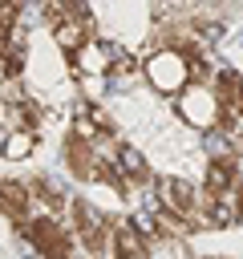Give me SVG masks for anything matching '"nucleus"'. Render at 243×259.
<instances>
[{
    "label": "nucleus",
    "mask_w": 243,
    "mask_h": 259,
    "mask_svg": "<svg viewBox=\"0 0 243 259\" xmlns=\"http://www.w3.org/2000/svg\"><path fill=\"white\" fill-rule=\"evenodd\" d=\"M138 73H142V61H138L134 53H122V49H117V53H113V65H109V77H113V81H134Z\"/></svg>",
    "instance_id": "9b49d317"
},
{
    "label": "nucleus",
    "mask_w": 243,
    "mask_h": 259,
    "mask_svg": "<svg viewBox=\"0 0 243 259\" xmlns=\"http://www.w3.org/2000/svg\"><path fill=\"white\" fill-rule=\"evenodd\" d=\"M142 77L150 81L154 93H166V97H178L182 89H190V57L174 45H162V49H150V57L142 61Z\"/></svg>",
    "instance_id": "f257e3e1"
},
{
    "label": "nucleus",
    "mask_w": 243,
    "mask_h": 259,
    "mask_svg": "<svg viewBox=\"0 0 243 259\" xmlns=\"http://www.w3.org/2000/svg\"><path fill=\"white\" fill-rule=\"evenodd\" d=\"M235 182H239V158H211L207 162V174H202V194L207 198L231 194Z\"/></svg>",
    "instance_id": "1a4fd4ad"
},
{
    "label": "nucleus",
    "mask_w": 243,
    "mask_h": 259,
    "mask_svg": "<svg viewBox=\"0 0 243 259\" xmlns=\"http://www.w3.org/2000/svg\"><path fill=\"white\" fill-rule=\"evenodd\" d=\"M113 166H117V174H122V186L130 190V186H146V182H154V170H150V162L142 158V150H134L130 142H117L113 146Z\"/></svg>",
    "instance_id": "6e6552de"
},
{
    "label": "nucleus",
    "mask_w": 243,
    "mask_h": 259,
    "mask_svg": "<svg viewBox=\"0 0 243 259\" xmlns=\"http://www.w3.org/2000/svg\"><path fill=\"white\" fill-rule=\"evenodd\" d=\"M231 198H235V206H239V214H243V174H239V182H235V190H231Z\"/></svg>",
    "instance_id": "f8f14e48"
},
{
    "label": "nucleus",
    "mask_w": 243,
    "mask_h": 259,
    "mask_svg": "<svg viewBox=\"0 0 243 259\" xmlns=\"http://www.w3.org/2000/svg\"><path fill=\"white\" fill-rule=\"evenodd\" d=\"M36 142H40V134L8 130V138H4V146H0V158H8V162H24V158L36 150Z\"/></svg>",
    "instance_id": "9d476101"
},
{
    "label": "nucleus",
    "mask_w": 243,
    "mask_h": 259,
    "mask_svg": "<svg viewBox=\"0 0 243 259\" xmlns=\"http://www.w3.org/2000/svg\"><path fill=\"white\" fill-rule=\"evenodd\" d=\"M202 259H223V255H202Z\"/></svg>",
    "instance_id": "4468645a"
},
{
    "label": "nucleus",
    "mask_w": 243,
    "mask_h": 259,
    "mask_svg": "<svg viewBox=\"0 0 243 259\" xmlns=\"http://www.w3.org/2000/svg\"><path fill=\"white\" fill-rule=\"evenodd\" d=\"M154 202L162 210H170L174 219H182V223H202V210H207L202 186H194L186 178H174V174H166V178L154 182Z\"/></svg>",
    "instance_id": "7ed1b4c3"
},
{
    "label": "nucleus",
    "mask_w": 243,
    "mask_h": 259,
    "mask_svg": "<svg viewBox=\"0 0 243 259\" xmlns=\"http://www.w3.org/2000/svg\"><path fill=\"white\" fill-rule=\"evenodd\" d=\"M0 214L8 223H16V227H24L32 219V190H28V182L0 178Z\"/></svg>",
    "instance_id": "0eeeda50"
},
{
    "label": "nucleus",
    "mask_w": 243,
    "mask_h": 259,
    "mask_svg": "<svg viewBox=\"0 0 243 259\" xmlns=\"http://www.w3.org/2000/svg\"><path fill=\"white\" fill-rule=\"evenodd\" d=\"M69 227H73L77 247H81L89 259L109 255V227H105L101 210H97L89 198H69Z\"/></svg>",
    "instance_id": "39448f33"
},
{
    "label": "nucleus",
    "mask_w": 243,
    "mask_h": 259,
    "mask_svg": "<svg viewBox=\"0 0 243 259\" xmlns=\"http://www.w3.org/2000/svg\"><path fill=\"white\" fill-rule=\"evenodd\" d=\"M174 109H178V117H182L190 130H202V134H215V130L227 125V109H223V101H219V93H215L211 85H190V89H182V93L174 97Z\"/></svg>",
    "instance_id": "f03ea898"
},
{
    "label": "nucleus",
    "mask_w": 243,
    "mask_h": 259,
    "mask_svg": "<svg viewBox=\"0 0 243 259\" xmlns=\"http://www.w3.org/2000/svg\"><path fill=\"white\" fill-rule=\"evenodd\" d=\"M4 138H8V130H0V146H4Z\"/></svg>",
    "instance_id": "ddd939ff"
},
{
    "label": "nucleus",
    "mask_w": 243,
    "mask_h": 259,
    "mask_svg": "<svg viewBox=\"0 0 243 259\" xmlns=\"http://www.w3.org/2000/svg\"><path fill=\"white\" fill-rule=\"evenodd\" d=\"M113 53H117V49H109L105 40H97V36H93V40H85V45H81L69 61H73V73H77L81 81H93V77L101 81V77H109Z\"/></svg>",
    "instance_id": "423d86ee"
},
{
    "label": "nucleus",
    "mask_w": 243,
    "mask_h": 259,
    "mask_svg": "<svg viewBox=\"0 0 243 259\" xmlns=\"http://www.w3.org/2000/svg\"><path fill=\"white\" fill-rule=\"evenodd\" d=\"M20 235L32 243V251L40 259H73V247H77L73 227L61 223V219H53V214H32L20 227Z\"/></svg>",
    "instance_id": "20e7f679"
}]
</instances>
